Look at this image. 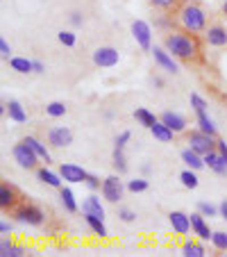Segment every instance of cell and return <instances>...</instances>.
<instances>
[{"mask_svg": "<svg viewBox=\"0 0 227 257\" xmlns=\"http://www.w3.org/2000/svg\"><path fill=\"white\" fill-rule=\"evenodd\" d=\"M204 166H209V169H211L213 173H218V175L227 173V160L218 151H211V153L204 155Z\"/></svg>", "mask_w": 227, "mask_h": 257, "instance_id": "16", "label": "cell"}, {"mask_svg": "<svg viewBox=\"0 0 227 257\" xmlns=\"http://www.w3.org/2000/svg\"><path fill=\"white\" fill-rule=\"evenodd\" d=\"M14 218L19 221V223H25V225H32V228H39V225H44L46 221V214L41 207H37V205H30V203H21L19 207L14 209Z\"/></svg>", "mask_w": 227, "mask_h": 257, "instance_id": "4", "label": "cell"}, {"mask_svg": "<svg viewBox=\"0 0 227 257\" xmlns=\"http://www.w3.org/2000/svg\"><path fill=\"white\" fill-rule=\"evenodd\" d=\"M159 118L175 132V135H179V132L186 130V118H184L182 114H177V112H164Z\"/></svg>", "mask_w": 227, "mask_h": 257, "instance_id": "17", "label": "cell"}, {"mask_svg": "<svg viewBox=\"0 0 227 257\" xmlns=\"http://www.w3.org/2000/svg\"><path fill=\"white\" fill-rule=\"evenodd\" d=\"M102 198L109 200V203H118V200L123 198V191H125V187H123V180H118V175H109V178L102 180Z\"/></svg>", "mask_w": 227, "mask_h": 257, "instance_id": "6", "label": "cell"}, {"mask_svg": "<svg viewBox=\"0 0 227 257\" xmlns=\"http://www.w3.org/2000/svg\"><path fill=\"white\" fill-rule=\"evenodd\" d=\"M148 3L159 12H177L182 7V0H148Z\"/></svg>", "mask_w": 227, "mask_h": 257, "instance_id": "29", "label": "cell"}, {"mask_svg": "<svg viewBox=\"0 0 227 257\" xmlns=\"http://www.w3.org/2000/svg\"><path fill=\"white\" fill-rule=\"evenodd\" d=\"M25 252H28V248H25V246H21V243H12L5 257H23Z\"/></svg>", "mask_w": 227, "mask_h": 257, "instance_id": "38", "label": "cell"}, {"mask_svg": "<svg viewBox=\"0 0 227 257\" xmlns=\"http://www.w3.org/2000/svg\"><path fill=\"white\" fill-rule=\"evenodd\" d=\"M134 118H136V121H139L143 127H148V130L155 125L157 121H159V118H157L155 114L150 112V109H145V107H136V109H134Z\"/></svg>", "mask_w": 227, "mask_h": 257, "instance_id": "24", "label": "cell"}, {"mask_svg": "<svg viewBox=\"0 0 227 257\" xmlns=\"http://www.w3.org/2000/svg\"><path fill=\"white\" fill-rule=\"evenodd\" d=\"M10 246H12L10 239H3V243H0V255L5 257V255H7V250H10Z\"/></svg>", "mask_w": 227, "mask_h": 257, "instance_id": "45", "label": "cell"}, {"mask_svg": "<svg viewBox=\"0 0 227 257\" xmlns=\"http://www.w3.org/2000/svg\"><path fill=\"white\" fill-rule=\"evenodd\" d=\"M186 144L191 151L200 153V155H207V153L216 151V146H218V139L211 135H207V132H202L198 127V130H191L186 135Z\"/></svg>", "mask_w": 227, "mask_h": 257, "instance_id": "3", "label": "cell"}, {"mask_svg": "<svg viewBox=\"0 0 227 257\" xmlns=\"http://www.w3.org/2000/svg\"><path fill=\"white\" fill-rule=\"evenodd\" d=\"M57 39H59V44L68 46V48H73V46L78 44V37H75L73 32H68V30H62V32L57 34Z\"/></svg>", "mask_w": 227, "mask_h": 257, "instance_id": "35", "label": "cell"}, {"mask_svg": "<svg viewBox=\"0 0 227 257\" xmlns=\"http://www.w3.org/2000/svg\"><path fill=\"white\" fill-rule=\"evenodd\" d=\"M48 144L53 146V148H66V146L73 144V132L71 127H50L48 130Z\"/></svg>", "mask_w": 227, "mask_h": 257, "instance_id": "10", "label": "cell"}, {"mask_svg": "<svg viewBox=\"0 0 227 257\" xmlns=\"http://www.w3.org/2000/svg\"><path fill=\"white\" fill-rule=\"evenodd\" d=\"M71 23L73 25H82V16H80V14H73L71 16Z\"/></svg>", "mask_w": 227, "mask_h": 257, "instance_id": "48", "label": "cell"}, {"mask_svg": "<svg viewBox=\"0 0 227 257\" xmlns=\"http://www.w3.org/2000/svg\"><path fill=\"white\" fill-rule=\"evenodd\" d=\"M118 218H121L123 223H132L136 218V214L132 212V209H127V207H123V209H118Z\"/></svg>", "mask_w": 227, "mask_h": 257, "instance_id": "39", "label": "cell"}, {"mask_svg": "<svg viewBox=\"0 0 227 257\" xmlns=\"http://www.w3.org/2000/svg\"><path fill=\"white\" fill-rule=\"evenodd\" d=\"M46 114H48V116H53V118H59V116H64V114H66V105H64V102H59V100H55V102H50V105L46 107Z\"/></svg>", "mask_w": 227, "mask_h": 257, "instance_id": "33", "label": "cell"}, {"mask_svg": "<svg viewBox=\"0 0 227 257\" xmlns=\"http://www.w3.org/2000/svg\"><path fill=\"white\" fill-rule=\"evenodd\" d=\"M0 232H3V234L12 232V225H10V223H7V221H3V223H0Z\"/></svg>", "mask_w": 227, "mask_h": 257, "instance_id": "47", "label": "cell"}, {"mask_svg": "<svg viewBox=\"0 0 227 257\" xmlns=\"http://www.w3.org/2000/svg\"><path fill=\"white\" fill-rule=\"evenodd\" d=\"M168 223L175 234H188V230H191V216L184 212H170Z\"/></svg>", "mask_w": 227, "mask_h": 257, "instance_id": "12", "label": "cell"}, {"mask_svg": "<svg viewBox=\"0 0 227 257\" xmlns=\"http://www.w3.org/2000/svg\"><path fill=\"white\" fill-rule=\"evenodd\" d=\"M46 71V66L41 62H34V73H44Z\"/></svg>", "mask_w": 227, "mask_h": 257, "instance_id": "50", "label": "cell"}, {"mask_svg": "<svg viewBox=\"0 0 227 257\" xmlns=\"http://www.w3.org/2000/svg\"><path fill=\"white\" fill-rule=\"evenodd\" d=\"M198 212H202L204 216H216L220 209H216L213 205H209V203H200V205H198Z\"/></svg>", "mask_w": 227, "mask_h": 257, "instance_id": "40", "label": "cell"}, {"mask_svg": "<svg viewBox=\"0 0 227 257\" xmlns=\"http://www.w3.org/2000/svg\"><path fill=\"white\" fill-rule=\"evenodd\" d=\"M82 212L105 218V209H102V205H100V198H96V196H89V198L84 200V203H82Z\"/></svg>", "mask_w": 227, "mask_h": 257, "instance_id": "23", "label": "cell"}, {"mask_svg": "<svg viewBox=\"0 0 227 257\" xmlns=\"http://www.w3.org/2000/svg\"><path fill=\"white\" fill-rule=\"evenodd\" d=\"M111 160H114V169L118 171V173H125L127 171V162H125V155H123V148H114V157H111Z\"/></svg>", "mask_w": 227, "mask_h": 257, "instance_id": "32", "label": "cell"}, {"mask_svg": "<svg viewBox=\"0 0 227 257\" xmlns=\"http://www.w3.org/2000/svg\"><path fill=\"white\" fill-rule=\"evenodd\" d=\"M164 48L173 57L182 59L186 64H193L202 59V44H200L198 34L188 32V30H170L164 39Z\"/></svg>", "mask_w": 227, "mask_h": 257, "instance_id": "1", "label": "cell"}, {"mask_svg": "<svg viewBox=\"0 0 227 257\" xmlns=\"http://www.w3.org/2000/svg\"><path fill=\"white\" fill-rule=\"evenodd\" d=\"M130 139H132V135L125 130V132H121V135L116 137V141H114V144H116L118 148H125V144H127V141H130Z\"/></svg>", "mask_w": 227, "mask_h": 257, "instance_id": "42", "label": "cell"}, {"mask_svg": "<svg viewBox=\"0 0 227 257\" xmlns=\"http://www.w3.org/2000/svg\"><path fill=\"white\" fill-rule=\"evenodd\" d=\"M132 37L136 39L141 50H150V41H152V30L145 21H134L132 23Z\"/></svg>", "mask_w": 227, "mask_h": 257, "instance_id": "9", "label": "cell"}, {"mask_svg": "<svg viewBox=\"0 0 227 257\" xmlns=\"http://www.w3.org/2000/svg\"><path fill=\"white\" fill-rule=\"evenodd\" d=\"M157 25H159V28H170L173 30V21H168V19H159L157 21Z\"/></svg>", "mask_w": 227, "mask_h": 257, "instance_id": "46", "label": "cell"}, {"mask_svg": "<svg viewBox=\"0 0 227 257\" xmlns=\"http://www.w3.org/2000/svg\"><path fill=\"white\" fill-rule=\"evenodd\" d=\"M12 155H14V160L19 162V166L21 169H28V171H32V169H37V164H39V155L30 148L25 141H21V144H16L14 146V151H12Z\"/></svg>", "mask_w": 227, "mask_h": 257, "instance_id": "5", "label": "cell"}, {"mask_svg": "<svg viewBox=\"0 0 227 257\" xmlns=\"http://www.w3.org/2000/svg\"><path fill=\"white\" fill-rule=\"evenodd\" d=\"M21 141H25V144H28L30 148H32V151L39 155L41 162H46V164H50V162H53V157H50V153H48V148H46V144H41L37 137H23Z\"/></svg>", "mask_w": 227, "mask_h": 257, "instance_id": "18", "label": "cell"}, {"mask_svg": "<svg viewBox=\"0 0 227 257\" xmlns=\"http://www.w3.org/2000/svg\"><path fill=\"white\" fill-rule=\"evenodd\" d=\"M84 221H87L89 228H91L93 232L98 234V237H102V239L107 237V228H105V223H102L100 216H93V214H84Z\"/></svg>", "mask_w": 227, "mask_h": 257, "instance_id": "27", "label": "cell"}, {"mask_svg": "<svg viewBox=\"0 0 227 257\" xmlns=\"http://www.w3.org/2000/svg\"><path fill=\"white\" fill-rule=\"evenodd\" d=\"M46 166H48V164H46ZM46 166H44V169H37V178H39L41 180V182H44V185H48V187H55V189H62V175H57V173H53V171H50V169H46Z\"/></svg>", "mask_w": 227, "mask_h": 257, "instance_id": "19", "label": "cell"}, {"mask_svg": "<svg viewBox=\"0 0 227 257\" xmlns=\"http://www.w3.org/2000/svg\"><path fill=\"white\" fill-rule=\"evenodd\" d=\"M211 243H213V248L216 250H227V232H213L211 234Z\"/></svg>", "mask_w": 227, "mask_h": 257, "instance_id": "34", "label": "cell"}, {"mask_svg": "<svg viewBox=\"0 0 227 257\" xmlns=\"http://www.w3.org/2000/svg\"><path fill=\"white\" fill-rule=\"evenodd\" d=\"M59 175H62L66 182H73V185H75V182H84L89 173L78 164H62L59 166Z\"/></svg>", "mask_w": 227, "mask_h": 257, "instance_id": "13", "label": "cell"}, {"mask_svg": "<svg viewBox=\"0 0 227 257\" xmlns=\"http://www.w3.org/2000/svg\"><path fill=\"white\" fill-rule=\"evenodd\" d=\"M191 107L195 109V114L207 112V102H204V98L198 96V93H191Z\"/></svg>", "mask_w": 227, "mask_h": 257, "instance_id": "37", "label": "cell"}, {"mask_svg": "<svg viewBox=\"0 0 227 257\" xmlns=\"http://www.w3.org/2000/svg\"><path fill=\"white\" fill-rule=\"evenodd\" d=\"M216 151L220 153V155H222V157H225V160H227V144H225V141H222V139H218V146H216Z\"/></svg>", "mask_w": 227, "mask_h": 257, "instance_id": "44", "label": "cell"}, {"mask_svg": "<svg viewBox=\"0 0 227 257\" xmlns=\"http://www.w3.org/2000/svg\"><path fill=\"white\" fill-rule=\"evenodd\" d=\"M191 230H193V234H198V239H202V241H209L211 239V230H209L207 221H204V214L198 212V214H191Z\"/></svg>", "mask_w": 227, "mask_h": 257, "instance_id": "14", "label": "cell"}, {"mask_svg": "<svg viewBox=\"0 0 227 257\" xmlns=\"http://www.w3.org/2000/svg\"><path fill=\"white\" fill-rule=\"evenodd\" d=\"M84 185H87V187H89V189H91V191H98V189H102L100 180H98L96 175H91V173L87 175V180H84Z\"/></svg>", "mask_w": 227, "mask_h": 257, "instance_id": "41", "label": "cell"}, {"mask_svg": "<svg viewBox=\"0 0 227 257\" xmlns=\"http://www.w3.org/2000/svg\"><path fill=\"white\" fill-rule=\"evenodd\" d=\"M150 132H152V137H155L157 141H161V144H168V141H173V137H175V132L170 130V127L166 125L161 118L152 127H150Z\"/></svg>", "mask_w": 227, "mask_h": 257, "instance_id": "20", "label": "cell"}, {"mask_svg": "<svg viewBox=\"0 0 227 257\" xmlns=\"http://www.w3.org/2000/svg\"><path fill=\"white\" fill-rule=\"evenodd\" d=\"M182 162L188 166V169L193 171H200L204 166V155H200V153L191 151V148H186V151H182Z\"/></svg>", "mask_w": 227, "mask_h": 257, "instance_id": "21", "label": "cell"}, {"mask_svg": "<svg viewBox=\"0 0 227 257\" xmlns=\"http://www.w3.org/2000/svg\"><path fill=\"white\" fill-rule=\"evenodd\" d=\"M204 41H207L209 46L222 48V46H227V30L222 28V25H209V28L204 30Z\"/></svg>", "mask_w": 227, "mask_h": 257, "instance_id": "11", "label": "cell"}, {"mask_svg": "<svg viewBox=\"0 0 227 257\" xmlns=\"http://www.w3.org/2000/svg\"><path fill=\"white\" fill-rule=\"evenodd\" d=\"M7 62H10L12 71H16V73H34V62H30L25 57H12Z\"/></svg>", "mask_w": 227, "mask_h": 257, "instance_id": "26", "label": "cell"}, {"mask_svg": "<svg viewBox=\"0 0 227 257\" xmlns=\"http://www.w3.org/2000/svg\"><path fill=\"white\" fill-rule=\"evenodd\" d=\"M182 255L184 257H204L207 255V250H204V246L202 243H198V241H186L182 246Z\"/></svg>", "mask_w": 227, "mask_h": 257, "instance_id": "28", "label": "cell"}, {"mask_svg": "<svg viewBox=\"0 0 227 257\" xmlns=\"http://www.w3.org/2000/svg\"><path fill=\"white\" fill-rule=\"evenodd\" d=\"M198 125H200V130H202V132H207V135L216 137V125H213V121L207 116V112L198 114Z\"/></svg>", "mask_w": 227, "mask_h": 257, "instance_id": "30", "label": "cell"}, {"mask_svg": "<svg viewBox=\"0 0 227 257\" xmlns=\"http://www.w3.org/2000/svg\"><path fill=\"white\" fill-rule=\"evenodd\" d=\"M150 53H152L155 62L159 64V66L164 68V71H168V73H177V64L173 62V55H170L166 48H157V46H155V48L150 50Z\"/></svg>", "mask_w": 227, "mask_h": 257, "instance_id": "15", "label": "cell"}, {"mask_svg": "<svg viewBox=\"0 0 227 257\" xmlns=\"http://www.w3.org/2000/svg\"><path fill=\"white\" fill-rule=\"evenodd\" d=\"M19 205H21V194L16 191V187L3 182V185H0V207L5 209V212H7V209H12V212H14Z\"/></svg>", "mask_w": 227, "mask_h": 257, "instance_id": "8", "label": "cell"}, {"mask_svg": "<svg viewBox=\"0 0 227 257\" xmlns=\"http://www.w3.org/2000/svg\"><path fill=\"white\" fill-rule=\"evenodd\" d=\"M222 12H225V16H227V0H225V5H222Z\"/></svg>", "mask_w": 227, "mask_h": 257, "instance_id": "51", "label": "cell"}, {"mask_svg": "<svg viewBox=\"0 0 227 257\" xmlns=\"http://www.w3.org/2000/svg\"><path fill=\"white\" fill-rule=\"evenodd\" d=\"M177 21L182 25V30H188V32H193V34H200L207 30V14L195 3H184L177 10Z\"/></svg>", "mask_w": 227, "mask_h": 257, "instance_id": "2", "label": "cell"}, {"mask_svg": "<svg viewBox=\"0 0 227 257\" xmlns=\"http://www.w3.org/2000/svg\"><path fill=\"white\" fill-rule=\"evenodd\" d=\"M5 105H7V116H10L12 121H16V123H28V114H25L23 105H21L19 100H10V102H5Z\"/></svg>", "mask_w": 227, "mask_h": 257, "instance_id": "22", "label": "cell"}, {"mask_svg": "<svg viewBox=\"0 0 227 257\" xmlns=\"http://www.w3.org/2000/svg\"><path fill=\"white\" fill-rule=\"evenodd\" d=\"M0 55H3L5 59H12V46L7 44L5 39H0Z\"/></svg>", "mask_w": 227, "mask_h": 257, "instance_id": "43", "label": "cell"}, {"mask_svg": "<svg viewBox=\"0 0 227 257\" xmlns=\"http://www.w3.org/2000/svg\"><path fill=\"white\" fill-rule=\"evenodd\" d=\"M220 216L227 221V200H222V203H220Z\"/></svg>", "mask_w": 227, "mask_h": 257, "instance_id": "49", "label": "cell"}, {"mask_svg": "<svg viewBox=\"0 0 227 257\" xmlns=\"http://www.w3.org/2000/svg\"><path fill=\"white\" fill-rule=\"evenodd\" d=\"M179 180H182V185L186 187V189H195V187H198V175H195V171H193V169L182 171Z\"/></svg>", "mask_w": 227, "mask_h": 257, "instance_id": "31", "label": "cell"}, {"mask_svg": "<svg viewBox=\"0 0 227 257\" xmlns=\"http://www.w3.org/2000/svg\"><path fill=\"white\" fill-rule=\"evenodd\" d=\"M59 200H62V205L66 207V212H71V214L78 212V203H75V196H73V191L68 189V187H62V189H59Z\"/></svg>", "mask_w": 227, "mask_h": 257, "instance_id": "25", "label": "cell"}, {"mask_svg": "<svg viewBox=\"0 0 227 257\" xmlns=\"http://www.w3.org/2000/svg\"><path fill=\"white\" fill-rule=\"evenodd\" d=\"M121 55H118L116 48H111V46H100V48L93 50V64L100 68H111L116 66Z\"/></svg>", "mask_w": 227, "mask_h": 257, "instance_id": "7", "label": "cell"}, {"mask_svg": "<svg viewBox=\"0 0 227 257\" xmlns=\"http://www.w3.org/2000/svg\"><path fill=\"white\" fill-rule=\"evenodd\" d=\"M127 189H130L132 194H141V191L148 189V180H143V178L130 180V182H127Z\"/></svg>", "mask_w": 227, "mask_h": 257, "instance_id": "36", "label": "cell"}]
</instances>
